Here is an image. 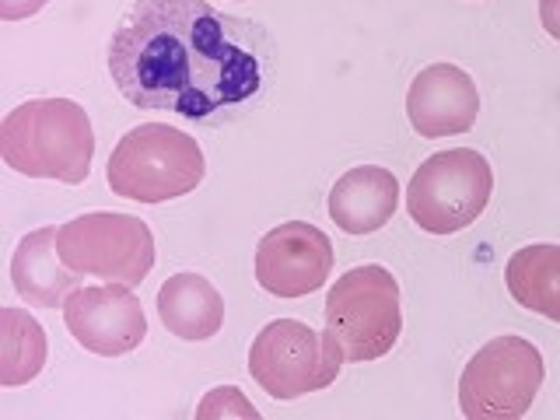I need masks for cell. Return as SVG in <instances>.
I'll list each match as a JSON object with an SVG mask.
<instances>
[{"label":"cell","mask_w":560,"mask_h":420,"mask_svg":"<svg viewBox=\"0 0 560 420\" xmlns=\"http://www.w3.org/2000/svg\"><path fill=\"white\" fill-rule=\"evenodd\" d=\"M57 249L78 277L137 288L154 267V235L148 221L116 210L70 218L57 232Z\"/></svg>","instance_id":"cell-7"},{"label":"cell","mask_w":560,"mask_h":420,"mask_svg":"<svg viewBox=\"0 0 560 420\" xmlns=\"http://www.w3.org/2000/svg\"><path fill=\"white\" fill-rule=\"evenodd\" d=\"M323 315L326 329L340 340L347 361L364 364L385 358L402 332L396 277L378 267V262H364V267L347 270L329 288Z\"/></svg>","instance_id":"cell-4"},{"label":"cell","mask_w":560,"mask_h":420,"mask_svg":"<svg viewBox=\"0 0 560 420\" xmlns=\"http://www.w3.org/2000/svg\"><path fill=\"white\" fill-rule=\"evenodd\" d=\"M539 22L550 39L560 43V0H539Z\"/></svg>","instance_id":"cell-19"},{"label":"cell","mask_w":560,"mask_h":420,"mask_svg":"<svg viewBox=\"0 0 560 420\" xmlns=\"http://www.w3.org/2000/svg\"><path fill=\"white\" fill-rule=\"evenodd\" d=\"M0 154L28 179L81 186L92 172L95 130L84 105L70 98H32L0 122Z\"/></svg>","instance_id":"cell-2"},{"label":"cell","mask_w":560,"mask_h":420,"mask_svg":"<svg viewBox=\"0 0 560 420\" xmlns=\"http://www.w3.org/2000/svg\"><path fill=\"white\" fill-rule=\"evenodd\" d=\"M504 284L525 312L560 323V245L536 242L512 253L504 267Z\"/></svg>","instance_id":"cell-15"},{"label":"cell","mask_w":560,"mask_h":420,"mask_svg":"<svg viewBox=\"0 0 560 420\" xmlns=\"http://www.w3.org/2000/svg\"><path fill=\"white\" fill-rule=\"evenodd\" d=\"M547 378L539 347L525 337H494L469 358L459 378V407L469 420H518Z\"/></svg>","instance_id":"cell-8"},{"label":"cell","mask_w":560,"mask_h":420,"mask_svg":"<svg viewBox=\"0 0 560 420\" xmlns=\"http://www.w3.org/2000/svg\"><path fill=\"white\" fill-rule=\"evenodd\" d=\"M270 39L207 0H137L109 43V74L137 109L235 122L267 84Z\"/></svg>","instance_id":"cell-1"},{"label":"cell","mask_w":560,"mask_h":420,"mask_svg":"<svg viewBox=\"0 0 560 420\" xmlns=\"http://www.w3.org/2000/svg\"><path fill=\"white\" fill-rule=\"evenodd\" d=\"M207 175L203 148L168 122H140L119 137L105 165V183L122 200L165 203L192 192Z\"/></svg>","instance_id":"cell-3"},{"label":"cell","mask_w":560,"mask_h":420,"mask_svg":"<svg viewBox=\"0 0 560 420\" xmlns=\"http://www.w3.org/2000/svg\"><path fill=\"white\" fill-rule=\"evenodd\" d=\"M343 361V347L329 329L315 332L308 323L298 319L267 323L249 347L253 382L280 402L329 389Z\"/></svg>","instance_id":"cell-5"},{"label":"cell","mask_w":560,"mask_h":420,"mask_svg":"<svg viewBox=\"0 0 560 420\" xmlns=\"http://www.w3.org/2000/svg\"><path fill=\"white\" fill-rule=\"evenodd\" d=\"M158 319L179 340H210L224 326V298L203 273H172L158 288Z\"/></svg>","instance_id":"cell-14"},{"label":"cell","mask_w":560,"mask_h":420,"mask_svg":"<svg viewBox=\"0 0 560 420\" xmlns=\"http://www.w3.org/2000/svg\"><path fill=\"white\" fill-rule=\"evenodd\" d=\"M46 332L25 308H0V385L14 389L43 372Z\"/></svg>","instance_id":"cell-16"},{"label":"cell","mask_w":560,"mask_h":420,"mask_svg":"<svg viewBox=\"0 0 560 420\" xmlns=\"http://www.w3.org/2000/svg\"><path fill=\"white\" fill-rule=\"evenodd\" d=\"M494 192V168L472 148L431 154L407 186V210L428 235H455L477 221Z\"/></svg>","instance_id":"cell-6"},{"label":"cell","mask_w":560,"mask_h":420,"mask_svg":"<svg viewBox=\"0 0 560 420\" xmlns=\"http://www.w3.org/2000/svg\"><path fill=\"white\" fill-rule=\"evenodd\" d=\"M399 197V179L389 168L358 165L329 189V218L347 235H372L393 221Z\"/></svg>","instance_id":"cell-12"},{"label":"cell","mask_w":560,"mask_h":420,"mask_svg":"<svg viewBox=\"0 0 560 420\" xmlns=\"http://www.w3.org/2000/svg\"><path fill=\"white\" fill-rule=\"evenodd\" d=\"M332 242L308 221L277 224L256 245V280L267 294L305 298L326 288L332 273Z\"/></svg>","instance_id":"cell-9"},{"label":"cell","mask_w":560,"mask_h":420,"mask_svg":"<svg viewBox=\"0 0 560 420\" xmlns=\"http://www.w3.org/2000/svg\"><path fill=\"white\" fill-rule=\"evenodd\" d=\"M60 228L28 232L11 256V284L32 308H63V302L81 288V277L67 267L57 249Z\"/></svg>","instance_id":"cell-13"},{"label":"cell","mask_w":560,"mask_h":420,"mask_svg":"<svg viewBox=\"0 0 560 420\" xmlns=\"http://www.w3.org/2000/svg\"><path fill=\"white\" fill-rule=\"evenodd\" d=\"M407 116L410 127L424 140L459 137L472 130V122L480 116L477 81L455 63H431L410 84Z\"/></svg>","instance_id":"cell-11"},{"label":"cell","mask_w":560,"mask_h":420,"mask_svg":"<svg viewBox=\"0 0 560 420\" xmlns=\"http://www.w3.org/2000/svg\"><path fill=\"white\" fill-rule=\"evenodd\" d=\"M63 323L84 350L102 358L130 354L148 337V315L133 288L109 280L70 294L63 302Z\"/></svg>","instance_id":"cell-10"},{"label":"cell","mask_w":560,"mask_h":420,"mask_svg":"<svg viewBox=\"0 0 560 420\" xmlns=\"http://www.w3.org/2000/svg\"><path fill=\"white\" fill-rule=\"evenodd\" d=\"M197 417L200 420H214V417H245V420H256L259 410L253 407L245 393L238 385H218V389H210L203 396V402L197 407Z\"/></svg>","instance_id":"cell-17"},{"label":"cell","mask_w":560,"mask_h":420,"mask_svg":"<svg viewBox=\"0 0 560 420\" xmlns=\"http://www.w3.org/2000/svg\"><path fill=\"white\" fill-rule=\"evenodd\" d=\"M49 0H0V18L4 22H22V18L39 14Z\"/></svg>","instance_id":"cell-18"}]
</instances>
